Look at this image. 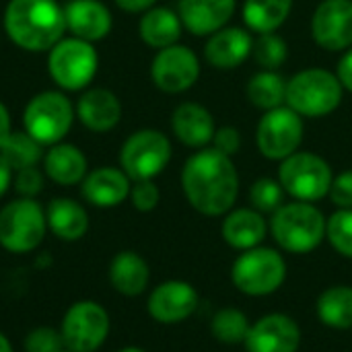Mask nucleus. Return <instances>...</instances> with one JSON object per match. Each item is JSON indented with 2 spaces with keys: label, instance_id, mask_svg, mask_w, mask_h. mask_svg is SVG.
I'll return each instance as SVG.
<instances>
[{
  "label": "nucleus",
  "instance_id": "obj_25",
  "mask_svg": "<svg viewBox=\"0 0 352 352\" xmlns=\"http://www.w3.org/2000/svg\"><path fill=\"white\" fill-rule=\"evenodd\" d=\"M43 169L58 186H74L87 177V157L74 144L58 142L43 155Z\"/></svg>",
  "mask_w": 352,
  "mask_h": 352
},
{
  "label": "nucleus",
  "instance_id": "obj_31",
  "mask_svg": "<svg viewBox=\"0 0 352 352\" xmlns=\"http://www.w3.org/2000/svg\"><path fill=\"white\" fill-rule=\"evenodd\" d=\"M0 155L12 167V171L25 169V167H35L43 159L41 144L25 130L10 132L8 138L4 140V144L0 146Z\"/></svg>",
  "mask_w": 352,
  "mask_h": 352
},
{
  "label": "nucleus",
  "instance_id": "obj_20",
  "mask_svg": "<svg viewBox=\"0 0 352 352\" xmlns=\"http://www.w3.org/2000/svg\"><path fill=\"white\" fill-rule=\"evenodd\" d=\"M130 177L116 167H99L82 179V196L89 204L111 208L130 198Z\"/></svg>",
  "mask_w": 352,
  "mask_h": 352
},
{
  "label": "nucleus",
  "instance_id": "obj_36",
  "mask_svg": "<svg viewBox=\"0 0 352 352\" xmlns=\"http://www.w3.org/2000/svg\"><path fill=\"white\" fill-rule=\"evenodd\" d=\"M64 351V340L60 330L41 326L25 336V352H60Z\"/></svg>",
  "mask_w": 352,
  "mask_h": 352
},
{
  "label": "nucleus",
  "instance_id": "obj_42",
  "mask_svg": "<svg viewBox=\"0 0 352 352\" xmlns=\"http://www.w3.org/2000/svg\"><path fill=\"white\" fill-rule=\"evenodd\" d=\"M155 2L157 0H116V4L128 12H146L148 8L155 6Z\"/></svg>",
  "mask_w": 352,
  "mask_h": 352
},
{
  "label": "nucleus",
  "instance_id": "obj_45",
  "mask_svg": "<svg viewBox=\"0 0 352 352\" xmlns=\"http://www.w3.org/2000/svg\"><path fill=\"white\" fill-rule=\"evenodd\" d=\"M0 352H12V346L8 342V338L0 332Z\"/></svg>",
  "mask_w": 352,
  "mask_h": 352
},
{
  "label": "nucleus",
  "instance_id": "obj_24",
  "mask_svg": "<svg viewBox=\"0 0 352 352\" xmlns=\"http://www.w3.org/2000/svg\"><path fill=\"white\" fill-rule=\"evenodd\" d=\"M47 229L64 241H78L89 231L87 210L72 198H54L45 208Z\"/></svg>",
  "mask_w": 352,
  "mask_h": 352
},
{
  "label": "nucleus",
  "instance_id": "obj_33",
  "mask_svg": "<svg viewBox=\"0 0 352 352\" xmlns=\"http://www.w3.org/2000/svg\"><path fill=\"white\" fill-rule=\"evenodd\" d=\"M252 56L262 66V70H276L285 64L289 56V45L276 33H260L254 39Z\"/></svg>",
  "mask_w": 352,
  "mask_h": 352
},
{
  "label": "nucleus",
  "instance_id": "obj_8",
  "mask_svg": "<svg viewBox=\"0 0 352 352\" xmlns=\"http://www.w3.org/2000/svg\"><path fill=\"white\" fill-rule=\"evenodd\" d=\"M74 120L70 99L60 91H43L35 95L23 113L25 132L31 134L41 146L58 144L68 134Z\"/></svg>",
  "mask_w": 352,
  "mask_h": 352
},
{
  "label": "nucleus",
  "instance_id": "obj_18",
  "mask_svg": "<svg viewBox=\"0 0 352 352\" xmlns=\"http://www.w3.org/2000/svg\"><path fill=\"white\" fill-rule=\"evenodd\" d=\"M64 19L72 37L89 43L107 37L113 23L109 8L99 0H70L64 6Z\"/></svg>",
  "mask_w": 352,
  "mask_h": 352
},
{
  "label": "nucleus",
  "instance_id": "obj_37",
  "mask_svg": "<svg viewBox=\"0 0 352 352\" xmlns=\"http://www.w3.org/2000/svg\"><path fill=\"white\" fill-rule=\"evenodd\" d=\"M130 200H132L136 210L151 212V210L157 208V204L161 200V192H159V188H157V184L153 179L134 182V186L130 190Z\"/></svg>",
  "mask_w": 352,
  "mask_h": 352
},
{
  "label": "nucleus",
  "instance_id": "obj_12",
  "mask_svg": "<svg viewBox=\"0 0 352 352\" xmlns=\"http://www.w3.org/2000/svg\"><path fill=\"white\" fill-rule=\"evenodd\" d=\"M303 118L289 105H280L262 116L256 132L258 148L266 159L285 161L303 142Z\"/></svg>",
  "mask_w": 352,
  "mask_h": 352
},
{
  "label": "nucleus",
  "instance_id": "obj_38",
  "mask_svg": "<svg viewBox=\"0 0 352 352\" xmlns=\"http://www.w3.org/2000/svg\"><path fill=\"white\" fill-rule=\"evenodd\" d=\"M210 144L219 153H223L227 157H233L241 148V134L233 126H221V128L214 130V136H212V142Z\"/></svg>",
  "mask_w": 352,
  "mask_h": 352
},
{
  "label": "nucleus",
  "instance_id": "obj_16",
  "mask_svg": "<svg viewBox=\"0 0 352 352\" xmlns=\"http://www.w3.org/2000/svg\"><path fill=\"white\" fill-rule=\"evenodd\" d=\"M148 314L159 324H179L198 307V293L184 280H167L148 297Z\"/></svg>",
  "mask_w": 352,
  "mask_h": 352
},
{
  "label": "nucleus",
  "instance_id": "obj_14",
  "mask_svg": "<svg viewBox=\"0 0 352 352\" xmlns=\"http://www.w3.org/2000/svg\"><path fill=\"white\" fill-rule=\"evenodd\" d=\"M311 35L328 52L352 47V0H324L314 12Z\"/></svg>",
  "mask_w": 352,
  "mask_h": 352
},
{
  "label": "nucleus",
  "instance_id": "obj_29",
  "mask_svg": "<svg viewBox=\"0 0 352 352\" xmlns=\"http://www.w3.org/2000/svg\"><path fill=\"white\" fill-rule=\"evenodd\" d=\"M245 93L250 103L264 111L287 105V80L276 70H260L254 74Z\"/></svg>",
  "mask_w": 352,
  "mask_h": 352
},
{
  "label": "nucleus",
  "instance_id": "obj_15",
  "mask_svg": "<svg viewBox=\"0 0 352 352\" xmlns=\"http://www.w3.org/2000/svg\"><path fill=\"white\" fill-rule=\"evenodd\" d=\"M301 330L297 322L283 314H270L258 320L245 338L248 352H297Z\"/></svg>",
  "mask_w": 352,
  "mask_h": 352
},
{
  "label": "nucleus",
  "instance_id": "obj_43",
  "mask_svg": "<svg viewBox=\"0 0 352 352\" xmlns=\"http://www.w3.org/2000/svg\"><path fill=\"white\" fill-rule=\"evenodd\" d=\"M12 167L4 161V157L0 155V198L6 194V190L10 188V182H12Z\"/></svg>",
  "mask_w": 352,
  "mask_h": 352
},
{
  "label": "nucleus",
  "instance_id": "obj_23",
  "mask_svg": "<svg viewBox=\"0 0 352 352\" xmlns=\"http://www.w3.org/2000/svg\"><path fill=\"white\" fill-rule=\"evenodd\" d=\"M268 225L262 217V212L254 208H237L229 210L225 223H223V237L225 241L235 250H252L258 248L266 237Z\"/></svg>",
  "mask_w": 352,
  "mask_h": 352
},
{
  "label": "nucleus",
  "instance_id": "obj_26",
  "mask_svg": "<svg viewBox=\"0 0 352 352\" xmlns=\"http://www.w3.org/2000/svg\"><path fill=\"white\" fill-rule=\"evenodd\" d=\"M151 270L146 260L136 252H120L109 264L111 287L126 297H138L148 287Z\"/></svg>",
  "mask_w": 352,
  "mask_h": 352
},
{
  "label": "nucleus",
  "instance_id": "obj_30",
  "mask_svg": "<svg viewBox=\"0 0 352 352\" xmlns=\"http://www.w3.org/2000/svg\"><path fill=\"white\" fill-rule=\"evenodd\" d=\"M320 320L336 330L352 328V287H330L318 299Z\"/></svg>",
  "mask_w": 352,
  "mask_h": 352
},
{
  "label": "nucleus",
  "instance_id": "obj_35",
  "mask_svg": "<svg viewBox=\"0 0 352 352\" xmlns=\"http://www.w3.org/2000/svg\"><path fill=\"white\" fill-rule=\"evenodd\" d=\"M326 235L338 254L352 258V208H340L326 221Z\"/></svg>",
  "mask_w": 352,
  "mask_h": 352
},
{
  "label": "nucleus",
  "instance_id": "obj_11",
  "mask_svg": "<svg viewBox=\"0 0 352 352\" xmlns=\"http://www.w3.org/2000/svg\"><path fill=\"white\" fill-rule=\"evenodd\" d=\"M60 334L70 352H95L109 334V314L97 301H76L62 318Z\"/></svg>",
  "mask_w": 352,
  "mask_h": 352
},
{
  "label": "nucleus",
  "instance_id": "obj_5",
  "mask_svg": "<svg viewBox=\"0 0 352 352\" xmlns=\"http://www.w3.org/2000/svg\"><path fill=\"white\" fill-rule=\"evenodd\" d=\"M47 219L33 198H16L0 210V245L10 254H29L43 241Z\"/></svg>",
  "mask_w": 352,
  "mask_h": 352
},
{
  "label": "nucleus",
  "instance_id": "obj_13",
  "mask_svg": "<svg viewBox=\"0 0 352 352\" xmlns=\"http://www.w3.org/2000/svg\"><path fill=\"white\" fill-rule=\"evenodd\" d=\"M151 76L155 87L163 93H184L196 85L200 60L190 47L173 43L157 52L151 64Z\"/></svg>",
  "mask_w": 352,
  "mask_h": 352
},
{
  "label": "nucleus",
  "instance_id": "obj_22",
  "mask_svg": "<svg viewBox=\"0 0 352 352\" xmlns=\"http://www.w3.org/2000/svg\"><path fill=\"white\" fill-rule=\"evenodd\" d=\"M76 116L91 132H109L122 120V103L107 89H91L76 103Z\"/></svg>",
  "mask_w": 352,
  "mask_h": 352
},
{
  "label": "nucleus",
  "instance_id": "obj_34",
  "mask_svg": "<svg viewBox=\"0 0 352 352\" xmlns=\"http://www.w3.org/2000/svg\"><path fill=\"white\" fill-rule=\"evenodd\" d=\"M285 200V188L280 182L272 177H260L252 188H250V202L254 210L262 214H274Z\"/></svg>",
  "mask_w": 352,
  "mask_h": 352
},
{
  "label": "nucleus",
  "instance_id": "obj_47",
  "mask_svg": "<svg viewBox=\"0 0 352 352\" xmlns=\"http://www.w3.org/2000/svg\"><path fill=\"white\" fill-rule=\"evenodd\" d=\"M60 352H70V351H66V349H64V351H60Z\"/></svg>",
  "mask_w": 352,
  "mask_h": 352
},
{
  "label": "nucleus",
  "instance_id": "obj_7",
  "mask_svg": "<svg viewBox=\"0 0 352 352\" xmlns=\"http://www.w3.org/2000/svg\"><path fill=\"white\" fill-rule=\"evenodd\" d=\"M99 56L93 43L78 37H62L47 56L52 80L64 91L85 89L97 74Z\"/></svg>",
  "mask_w": 352,
  "mask_h": 352
},
{
  "label": "nucleus",
  "instance_id": "obj_28",
  "mask_svg": "<svg viewBox=\"0 0 352 352\" xmlns=\"http://www.w3.org/2000/svg\"><path fill=\"white\" fill-rule=\"evenodd\" d=\"M293 0H245L243 21L250 31L274 33L291 14Z\"/></svg>",
  "mask_w": 352,
  "mask_h": 352
},
{
  "label": "nucleus",
  "instance_id": "obj_17",
  "mask_svg": "<svg viewBox=\"0 0 352 352\" xmlns=\"http://www.w3.org/2000/svg\"><path fill=\"white\" fill-rule=\"evenodd\" d=\"M252 47H254V37L250 29L223 27L208 37L204 47V58L212 68L233 70L252 56Z\"/></svg>",
  "mask_w": 352,
  "mask_h": 352
},
{
  "label": "nucleus",
  "instance_id": "obj_40",
  "mask_svg": "<svg viewBox=\"0 0 352 352\" xmlns=\"http://www.w3.org/2000/svg\"><path fill=\"white\" fill-rule=\"evenodd\" d=\"M332 202L340 208H352V169L338 173L332 179L330 194Z\"/></svg>",
  "mask_w": 352,
  "mask_h": 352
},
{
  "label": "nucleus",
  "instance_id": "obj_10",
  "mask_svg": "<svg viewBox=\"0 0 352 352\" xmlns=\"http://www.w3.org/2000/svg\"><path fill=\"white\" fill-rule=\"evenodd\" d=\"M171 159L169 138L153 128L134 132L120 151L122 171L132 182L155 179Z\"/></svg>",
  "mask_w": 352,
  "mask_h": 352
},
{
  "label": "nucleus",
  "instance_id": "obj_4",
  "mask_svg": "<svg viewBox=\"0 0 352 352\" xmlns=\"http://www.w3.org/2000/svg\"><path fill=\"white\" fill-rule=\"evenodd\" d=\"M276 243L293 254L314 252L326 235V219L311 202L283 204L270 223Z\"/></svg>",
  "mask_w": 352,
  "mask_h": 352
},
{
  "label": "nucleus",
  "instance_id": "obj_46",
  "mask_svg": "<svg viewBox=\"0 0 352 352\" xmlns=\"http://www.w3.org/2000/svg\"><path fill=\"white\" fill-rule=\"evenodd\" d=\"M118 352H146V351H142V349H138V346H128V349H122V351H118Z\"/></svg>",
  "mask_w": 352,
  "mask_h": 352
},
{
  "label": "nucleus",
  "instance_id": "obj_32",
  "mask_svg": "<svg viewBox=\"0 0 352 352\" xmlns=\"http://www.w3.org/2000/svg\"><path fill=\"white\" fill-rule=\"evenodd\" d=\"M250 322L243 311L239 309H221L212 320V334L219 342L225 344H237L245 342L250 332Z\"/></svg>",
  "mask_w": 352,
  "mask_h": 352
},
{
  "label": "nucleus",
  "instance_id": "obj_39",
  "mask_svg": "<svg viewBox=\"0 0 352 352\" xmlns=\"http://www.w3.org/2000/svg\"><path fill=\"white\" fill-rule=\"evenodd\" d=\"M41 186H43V177H41V173H39L37 167H25V169H19L16 171L14 188H16V192L23 198L37 196L41 192Z\"/></svg>",
  "mask_w": 352,
  "mask_h": 352
},
{
  "label": "nucleus",
  "instance_id": "obj_2",
  "mask_svg": "<svg viewBox=\"0 0 352 352\" xmlns=\"http://www.w3.org/2000/svg\"><path fill=\"white\" fill-rule=\"evenodd\" d=\"M4 31L21 50L47 52L64 37V6L56 0H10L4 10Z\"/></svg>",
  "mask_w": 352,
  "mask_h": 352
},
{
  "label": "nucleus",
  "instance_id": "obj_19",
  "mask_svg": "<svg viewBox=\"0 0 352 352\" xmlns=\"http://www.w3.org/2000/svg\"><path fill=\"white\" fill-rule=\"evenodd\" d=\"M237 0H179L182 25L194 35H212L233 16Z\"/></svg>",
  "mask_w": 352,
  "mask_h": 352
},
{
  "label": "nucleus",
  "instance_id": "obj_27",
  "mask_svg": "<svg viewBox=\"0 0 352 352\" xmlns=\"http://www.w3.org/2000/svg\"><path fill=\"white\" fill-rule=\"evenodd\" d=\"M182 29H184V25H182L179 14L171 8H165V6L148 8L138 23L140 39L146 45L157 47V50H163V47L177 43Z\"/></svg>",
  "mask_w": 352,
  "mask_h": 352
},
{
  "label": "nucleus",
  "instance_id": "obj_44",
  "mask_svg": "<svg viewBox=\"0 0 352 352\" xmlns=\"http://www.w3.org/2000/svg\"><path fill=\"white\" fill-rule=\"evenodd\" d=\"M12 132L10 128V116H8V109L4 107V103L0 101V146L4 144V140L8 138V134Z\"/></svg>",
  "mask_w": 352,
  "mask_h": 352
},
{
  "label": "nucleus",
  "instance_id": "obj_21",
  "mask_svg": "<svg viewBox=\"0 0 352 352\" xmlns=\"http://www.w3.org/2000/svg\"><path fill=\"white\" fill-rule=\"evenodd\" d=\"M171 130L179 142L192 148H204L214 136V118L200 103H182L171 116Z\"/></svg>",
  "mask_w": 352,
  "mask_h": 352
},
{
  "label": "nucleus",
  "instance_id": "obj_41",
  "mask_svg": "<svg viewBox=\"0 0 352 352\" xmlns=\"http://www.w3.org/2000/svg\"><path fill=\"white\" fill-rule=\"evenodd\" d=\"M336 76L340 78L342 87L352 91V47L346 50V54L340 58L338 68H336Z\"/></svg>",
  "mask_w": 352,
  "mask_h": 352
},
{
  "label": "nucleus",
  "instance_id": "obj_1",
  "mask_svg": "<svg viewBox=\"0 0 352 352\" xmlns=\"http://www.w3.org/2000/svg\"><path fill=\"white\" fill-rule=\"evenodd\" d=\"M182 188L188 202L206 217L229 212L239 194V175L231 157L217 148H200L182 169Z\"/></svg>",
  "mask_w": 352,
  "mask_h": 352
},
{
  "label": "nucleus",
  "instance_id": "obj_9",
  "mask_svg": "<svg viewBox=\"0 0 352 352\" xmlns=\"http://www.w3.org/2000/svg\"><path fill=\"white\" fill-rule=\"evenodd\" d=\"M287 276V264L276 250L252 248L243 252L231 270L233 285L252 297H264L274 293Z\"/></svg>",
  "mask_w": 352,
  "mask_h": 352
},
{
  "label": "nucleus",
  "instance_id": "obj_3",
  "mask_svg": "<svg viewBox=\"0 0 352 352\" xmlns=\"http://www.w3.org/2000/svg\"><path fill=\"white\" fill-rule=\"evenodd\" d=\"M344 87L336 72L307 68L287 80V105L301 118L330 116L342 103Z\"/></svg>",
  "mask_w": 352,
  "mask_h": 352
},
{
  "label": "nucleus",
  "instance_id": "obj_6",
  "mask_svg": "<svg viewBox=\"0 0 352 352\" xmlns=\"http://www.w3.org/2000/svg\"><path fill=\"white\" fill-rule=\"evenodd\" d=\"M334 173L326 159L314 153H293L280 161L278 182L299 202H318L330 194Z\"/></svg>",
  "mask_w": 352,
  "mask_h": 352
}]
</instances>
